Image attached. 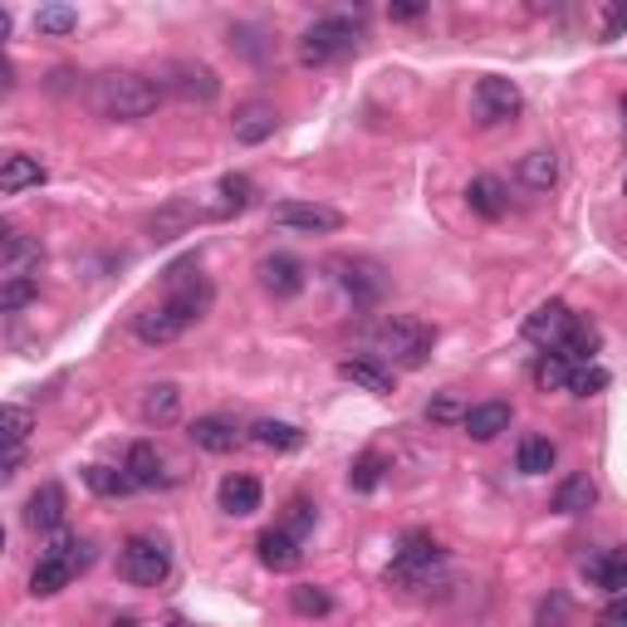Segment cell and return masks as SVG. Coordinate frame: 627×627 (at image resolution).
I'll return each mask as SVG.
<instances>
[{
	"mask_svg": "<svg viewBox=\"0 0 627 627\" xmlns=\"http://www.w3.org/2000/svg\"><path fill=\"white\" fill-rule=\"evenodd\" d=\"M88 103H94V113L108 118V123H137V118L157 113L162 88H157V78L133 74V69H108V74H98L94 84H88Z\"/></svg>",
	"mask_w": 627,
	"mask_h": 627,
	"instance_id": "obj_1",
	"label": "cell"
},
{
	"mask_svg": "<svg viewBox=\"0 0 627 627\" xmlns=\"http://www.w3.org/2000/svg\"><path fill=\"white\" fill-rule=\"evenodd\" d=\"M372 343H378V353H388L397 368H421V362L431 358V348H437V329L411 319V314H388V319L378 323V333H372Z\"/></svg>",
	"mask_w": 627,
	"mask_h": 627,
	"instance_id": "obj_2",
	"label": "cell"
},
{
	"mask_svg": "<svg viewBox=\"0 0 627 627\" xmlns=\"http://www.w3.org/2000/svg\"><path fill=\"white\" fill-rule=\"evenodd\" d=\"M362 25L353 15H323L314 20L309 29L299 35V64H333V59H348L358 49Z\"/></svg>",
	"mask_w": 627,
	"mask_h": 627,
	"instance_id": "obj_3",
	"label": "cell"
},
{
	"mask_svg": "<svg viewBox=\"0 0 627 627\" xmlns=\"http://www.w3.org/2000/svg\"><path fill=\"white\" fill-rule=\"evenodd\" d=\"M441 578V544L431 534H407L397 549V558L388 564V583L392 588H431Z\"/></svg>",
	"mask_w": 627,
	"mask_h": 627,
	"instance_id": "obj_4",
	"label": "cell"
},
{
	"mask_svg": "<svg viewBox=\"0 0 627 627\" xmlns=\"http://www.w3.org/2000/svg\"><path fill=\"white\" fill-rule=\"evenodd\" d=\"M118 568H123L127 583L157 588L167 574H172V558H167V544H157V539H147V534H133L123 549H118Z\"/></svg>",
	"mask_w": 627,
	"mask_h": 627,
	"instance_id": "obj_5",
	"label": "cell"
},
{
	"mask_svg": "<svg viewBox=\"0 0 627 627\" xmlns=\"http://www.w3.org/2000/svg\"><path fill=\"white\" fill-rule=\"evenodd\" d=\"M329 270H333V280H339V290L348 294L353 304H362V309L388 294V274H382V265L362 260V255H333Z\"/></svg>",
	"mask_w": 627,
	"mask_h": 627,
	"instance_id": "obj_6",
	"label": "cell"
},
{
	"mask_svg": "<svg viewBox=\"0 0 627 627\" xmlns=\"http://www.w3.org/2000/svg\"><path fill=\"white\" fill-rule=\"evenodd\" d=\"M157 88H172L176 98H196V103H211V98L221 94V78H216L206 64H196V59H176V64H167L162 74H157Z\"/></svg>",
	"mask_w": 627,
	"mask_h": 627,
	"instance_id": "obj_7",
	"label": "cell"
},
{
	"mask_svg": "<svg viewBox=\"0 0 627 627\" xmlns=\"http://www.w3.org/2000/svg\"><path fill=\"white\" fill-rule=\"evenodd\" d=\"M274 225L294 235H333L343 225V216L319 201H280L274 206Z\"/></svg>",
	"mask_w": 627,
	"mask_h": 627,
	"instance_id": "obj_8",
	"label": "cell"
},
{
	"mask_svg": "<svg viewBox=\"0 0 627 627\" xmlns=\"http://www.w3.org/2000/svg\"><path fill=\"white\" fill-rule=\"evenodd\" d=\"M476 113H480V123H509V118L525 113V94H519L509 78L490 74L476 84Z\"/></svg>",
	"mask_w": 627,
	"mask_h": 627,
	"instance_id": "obj_9",
	"label": "cell"
},
{
	"mask_svg": "<svg viewBox=\"0 0 627 627\" xmlns=\"http://www.w3.org/2000/svg\"><path fill=\"white\" fill-rule=\"evenodd\" d=\"M0 270H5V280H39V241L35 235L5 225V235H0Z\"/></svg>",
	"mask_w": 627,
	"mask_h": 627,
	"instance_id": "obj_10",
	"label": "cell"
},
{
	"mask_svg": "<svg viewBox=\"0 0 627 627\" xmlns=\"http://www.w3.org/2000/svg\"><path fill=\"white\" fill-rule=\"evenodd\" d=\"M568 323H574V314H568L564 299H544L534 314L525 319V339L529 343H544V348H558L568 333Z\"/></svg>",
	"mask_w": 627,
	"mask_h": 627,
	"instance_id": "obj_11",
	"label": "cell"
},
{
	"mask_svg": "<svg viewBox=\"0 0 627 627\" xmlns=\"http://www.w3.org/2000/svg\"><path fill=\"white\" fill-rule=\"evenodd\" d=\"M260 284H265V294H274V299H294V294L304 290V265L294 260V255H265Z\"/></svg>",
	"mask_w": 627,
	"mask_h": 627,
	"instance_id": "obj_12",
	"label": "cell"
},
{
	"mask_svg": "<svg viewBox=\"0 0 627 627\" xmlns=\"http://www.w3.org/2000/svg\"><path fill=\"white\" fill-rule=\"evenodd\" d=\"M255 549H260V564L270 568V574H294V568L304 564L299 539L284 534V529H265V534L255 539Z\"/></svg>",
	"mask_w": 627,
	"mask_h": 627,
	"instance_id": "obj_13",
	"label": "cell"
},
{
	"mask_svg": "<svg viewBox=\"0 0 627 627\" xmlns=\"http://www.w3.org/2000/svg\"><path fill=\"white\" fill-rule=\"evenodd\" d=\"M192 329V323L182 319V314L172 309V304H157V309H143L133 319V333L143 343H172V339H182V333Z\"/></svg>",
	"mask_w": 627,
	"mask_h": 627,
	"instance_id": "obj_14",
	"label": "cell"
},
{
	"mask_svg": "<svg viewBox=\"0 0 627 627\" xmlns=\"http://www.w3.org/2000/svg\"><path fill=\"white\" fill-rule=\"evenodd\" d=\"M583 574H588V583H593V588L623 598L627 593V549H603V554H593L583 564Z\"/></svg>",
	"mask_w": 627,
	"mask_h": 627,
	"instance_id": "obj_15",
	"label": "cell"
},
{
	"mask_svg": "<svg viewBox=\"0 0 627 627\" xmlns=\"http://www.w3.org/2000/svg\"><path fill=\"white\" fill-rule=\"evenodd\" d=\"M25 525H29V529H45V534L64 525V485L45 480V485H39L35 495L25 500Z\"/></svg>",
	"mask_w": 627,
	"mask_h": 627,
	"instance_id": "obj_16",
	"label": "cell"
},
{
	"mask_svg": "<svg viewBox=\"0 0 627 627\" xmlns=\"http://www.w3.org/2000/svg\"><path fill=\"white\" fill-rule=\"evenodd\" d=\"M509 417H515L509 402H476V407H466V421H460V427H466L470 441H495L500 431H509Z\"/></svg>",
	"mask_w": 627,
	"mask_h": 627,
	"instance_id": "obj_17",
	"label": "cell"
},
{
	"mask_svg": "<svg viewBox=\"0 0 627 627\" xmlns=\"http://www.w3.org/2000/svg\"><path fill=\"white\" fill-rule=\"evenodd\" d=\"M274 123H280V113H274V103H245L241 113H235L231 133H235V143H245V147H260L265 137L274 133Z\"/></svg>",
	"mask_w": 627,
	"mask_h": 627,
	"instance_id": "obj_18",
	"label": "cell"
},
{
	"mask_svg": "<svg viewBox=\"0 0 627 627\" xmlns=\"http://www.w3.org/2000/svg\"><path fill=\"white\" fill-rule=\"evenodd\" d=\"M186 431H192V441L201 451H211V456H225V451L241 446V427H235V421H225V417H196Z\"/></svg>",
	"mask_w": 627,
	"mask_h": 627,
	"instance_id": "obj_19",
	"label": "cell"
},
{
	"mask_svg": "<svg viewBox=\"0 0 627 627\" xmlns=\"http://www.w3.org/2000/svg\"><path fill=\"white\" fill-rule=\"evenodd\" d=\"M167 460H162V451L152 446V441H133V446H127V460H123V470L127 476L137 480V490H152V485H162L167 480Z\"/></svg>",
	"mask_w": 627,
	"mask_h": 627,
	"instance_id": "obj_20",
	"label": "cell"
},
{
	"mask_svg": "<svg viewBox=\"0 0 627 627\" xmlns=\"http://www.w3.org/2000/svg\"><path fill=\"white\" fill-rule=\"evenodd\" d=\"M216 500H221L225 515L245 519V515H255V509H260V480H255V476H225L221 490H216Z\"/></svg>",
	"mask_w": 627,
	"mask_h": 627,
	"instance_id": "obj_21",
	"label": "cell"
},
{
	"mask_svg": "<svg viewBox=\"0 0 627 627\" xmlns=\"http://www.w3.org/2000/svg\"><path fill=\"white\" fill-rule=\"evenodd\" d=\"M339 378H348L353 388H362V392H378V397L397 388L392 368H382L378 358H343V362H339Z\"/></svg>",
	"mask_w": 627,
	"mask_h": 627,
	"instance_id": "obj_22",
	"label": "cell"
},
{
	"mask_svg": "<svg viewBox=\"0 0 627 627\" xmlns=\"http://www.w3.org/2000/svg\"><path fill=\"white\" fill-rule=\"evenodd\" d=\"M45 182V167H39V157L29 152H5V162H0V192L15 196L25 192V186H39Z\"/></svg>",
	"mask_w": 627,
	"mask_h": 627,
	"instance_id": "obj_23",
	"label": "cell"
},
{
	"mask_svg": "<svg viewBox=\"0 0 627 627\" xmlns=\"http://www.w3.org/2000/svg\"><path fill=\"white\" fill-rule=\"evenodd\" d=\"M466 201H470V211H476V216L500 221L505 206H509V196H505V182H500V176H476V182L466 186Z\"/></svg>",
	"mask_w": 627,
	"mask_h": 627,
	"instance_id": "obj_24",
	"label": "cell"
},
{
	"mask_svg": "<svg viewBox=\"0 0 627 627\" xmlns=\"http://www.w3.org/2000/svg\"><path fill=\"white\" fill-rule=\"evenodd\" d=\"M598 500V485L588 476H564L554 485V509L558 515H583V509H593Z\"/></svg>",
	"mask_w": 627,
	"mask_h": 627,
	"instance_id": "obj_25",
	"label": "cell"
},
{
	"mask_svg": "<svg viewBox=\"0 0 627 627\" xmlns=\"http://www.w3.org/2000/svg\"><path fill=\"white\" fill-rule=\"evenodd\" d=\"M519 182H525L529 192H549V186L558 182V157L549 152V147L525 152V157H519Z\"/></svg>",
	"mask_w": 627,
	"mask_h": 627,
	"instance_id": "obj_26",
	"label": "cell"
},
{
	"mask_svg": "<svg viewBox=\"0 0 627 627\" xmlns=\"http://www.w3.org/2000/svg\"><path fill=\"white\" fill-rule=\"evenodd\" d=\"M143 421H152V427H162V421L176 417V407H182V392H176V382H152V388H143Z\"/></svg>",
	"mask_w": 627,
	"mask_h": 627,
	"instance_id": "obj_27",
	"label": "cell"
},
{
	"mask_svg": "<svg viewBox=\"0 0 627 627\" xmlns=\"http://www.w3.org/2000/svg\"><path fill=\"white\" fill-rule=\"evenodd\" d=\"M250 441L265 451H299L304 446V431L290 427V421H274V417H260L250 427Z\"/></svg>",
	"mask_w": 627,
	"mask_h": 627,
	"instance_id": "obj_28",
	"label": "cell"
},
{
	"mask_svg": "<svg viewBox=\"0 0 627 627\" xmlns=\"http://www.w3.org/2000/svg\"><path fill=\"white\" fill-rule=\"evenodd\" d=\"M598 343H603V333H598L588 319H574V323H568V333H564V343H558V353L578 368V362H593Z\"/></svg>",
	"mask_w": 627,
	"mask_h": 627,
	"instance_id": "obj_29",
	"label": "cell"
},
{
	"mask_svg": "<svg viewBox=\"0 0 627 627\" xmlns=\"http://www.w3.org/2000/svg\"><path fill=\"white\" fill-rule=\"evenodd\" d=\"M84 485L103 500H123L137 490V480L127 476V470H113V466H84Z\"/></svg>",
	"mask_w": 627,
	"mask_h": 627,
	"instance_id": "obj_30",
	"label": "cell"
},
{
	"mask_svg": "<svg viewBox=\"0 0 627 627\" xmlns=\"http://www.w3.org/2000/svg\"><path fill=\"white\" fill-rule=\"evenodd\" d=\"M519 470H525V476H549V470H554V460H558V446L549 437H525L519 441Z\"/></svg>",
	"mask_w": 627,
	"mask_h": 627,
	"instance_id": "obj_31",
	"label": "cell"
},
{
	"mask_svg": "<svg viewBox=\"0 0 627 627\" xmlns=\"http://www.w3.org/2000/svg\"><path fill=\"white\" fill-rule=\"evenodd\" d=\"M568 378H574V362H568L558 348H554V353H544V358L534 362V382H539V388H544V392L568 388Z\"/></svg>",
	"mask_w": 627,
	"mask_h": 627,
	"instance_id": "obj_32",
	"label": "cell"
},
{
	"mask_svg": "<svg viewBox=\"0 0 627 627\" xmlns=\"http://www.w3.org/2000/svg\"><path fill=\"white\" fill-rule=\"evenodd\" d=\"M196 216H201V211H192L186 201H176V206H167V211H157L152 221H147V231H152L157 241H167V235H182L186 225L196 221Z\"/></svg>",
	"mask_w": 627,
	"mask_h": 627,
	"instance_id": "obj_33",
	"label": "cell"
},
{
	"mask_svg": "<svg viewBox=\"0 0 627 627\" xmlns=\"http://www.w3.org/2000/svg\"><path fill=\"white\" fill-rule=\"evenodd\" d=\"M290 603H294V613H304V617H329V613H333L329 588H319V583H299V588H290Z\"/></svg>",
	"mask_w": 627,
	"mask_h": 627,
	"instance_id": "obj_34",
	"label": "cell"
},
{
	"mask_svg": "<svg viewBox=\"0 0 627 627\" xmlns=\"http://www.w3.org/2000/svg\"><path fill=\"white\" fill-rule=\"evenodd\" d=\"M250 201H255V182H250V176H241V172L221 176V211H216V216L245 211V206H250Z\"/></svg>",
	"mask_w": 627,
	"mask_h": 627,
	"instance_id": "obj_35",
	"label": "cell"
},
{
	"mask_svg": "<svg viewBox=\"0 0 627 627\" xmlns=\"http://www.w3.org/2000/svg\"><path fill=\"white\" fill-rule=\"evenodd\" d=\"M35 29L39 35H69V29H78V10L74 5H39L35 10Z\"/></svg>",
	"mask_w": 627,
	"mask_h": 627,
	"instance_id": "obj_36",
	"label": "cell"
},
{
	"mask_svg": "<svg viewBox=\"0 0 627 627\" xmlns=\"http://www.w3.org/2000/svg\"><path fill=\"white\" fill-rule=\"evenodd\" d=\"M314 519H319V509H314L304 495H294L290 505H284V515H280V529L299 539V534H309V529H314Z\"/></svg>",
	"mask_w": 627,
	"mask_h": 627,
	"instance_id": "obj_37",
	"label": "cell"
},
{
	"mask_svg": "<svg viewBox=\"0 0 627 627\" xmlns=\"http://www.w3.org/2000/svg\"><path fill=\"white\" fill-rule=\"evenodd\" d=\"M607 388V368H598V362H578L574 378H568V392L574 397H593V392Z\"/></svg>",
	"mask_w": 627,
	"mask_h": 627,
	"instance_id": "obj_38",
	"label": "cell"
},
{
	"mask_svg": "<svg viewBox=\"0 0 627 627\" xmlns=\"http://www.w3.org/2000/svg\"><path fill=\"white\" fill-rule=\"evenodd\" d=\"M35 299H39V280H5L0 284V309L5 314L25 309V304H35Z\"/></svg>",
	"mask_w": 627,
	"mask_h": 627,
	"instance_id": "obj_39",
	"label": "cell"
},
{
	"mask_svg": "<svg viewBox=\"0 0 627 627\" xmlns=\"http://www.w3.org/2000/svg\"><path fill=\"white\" fill-rule=\"evenodd\" d=\"M29 427H35V417H29L25 407H15V402H10V407H5V441H10V446H25Z\"/></svg>",
	"mask_w": 627,
	"mask_h": 627,
	"instance_id": "obj_40",
	"label": "cell"
},
{
	"mask_svg": "<svg viewBox=\"0 0 627 627\" xmlns=\"http://www.w3.org/2000/svg\"><path fill=\"white\" fill-rule=\"evenodd\" d=\"M534 623H539V627H564V623H568V598H564V593H549L544 603H539Z\"/></svg>",
	"mask_w": 627,
	"mask_h": 627,
	"instance_id": "obj_41",
	"label": "cell"
},
{
	"mask_svg": "<svg viewBox=\"0 0 627 627\" xmlns=\"http://www.w3.org/2000/svg\"><path fill=\"white\" fill-rule=\"evenodd\" d=\"M382 480V460L378 456H358V466L348 470V485L353 490H372Z\"/></svg>",
	"mask_w": 627,
	"mask_h": 627,
	"instance_id": "obj_42",
	"label": "cell"
},
{
	"mask_svg": "<svg viewBox=\"0 0 627 627\" xmlns=\"http://www.w3.org/2000/svg\"><path fill=\"white\" fill-rule=\"evenodd\" d=\"M427 417H431V421H441V427H446V421H466V407H460V402H456V397H451V392H446V397L427 402Z\"/></svg>",
	"mask_w": 627,
	"mask_h": 627,
	"instance_id": "obj_43",
	"label": "cell"
},
{
	"mask_svg": "<svg viewBox=\"0 0 627 627\" xmlns=\"http://www.w3.org/2000/svg\"><path fill=\"white\" fill-rule=\"evenodd\" d=\"M627 35V0L603 10V39H623Z\"/></svg>",
	"mask_w": 627,
	"mask_h": 627,
	"instance_id": "obj_44",
	"label": "cell"
},
{
	"mask_svg": "<svg viewBox=\"0 0 627 627\" xmlns=\"http://www.w3.org/2000/svg\"><path fill=\"white\" fill-rule=\"evenodd\" d=\"M598 627H627V593L623 598H613V603L598 613Z\"/></svg>",
	"mask_w": 627,
	"mask_h": 627,
	"instance_id": "obj_45",
	"label": "cell"
},
{
	"mask_svg": "<svg viewBox=\"0 0 627 627\" xmlns=\"http://www.w3.org/2000/svg\"><path fill=\"white\" fill-rule=\"evenodd\" d=\"M25 470V446H10V456H5V476H20Z\"/></svg>",
	"mask_w": 627,
	"mask_h": 627,
	"instance_id": "obj_46",
	"label": "cell"
},
{
	"mask_svg": "<svg viewBox=\"0 0 627 627\" xmlns=\"http://www.w3.org/2000/svg\"><path fill=\"white\" fill-rule=\"evenodd\" d=\"M388 15H392V20H417V15H421V5H411V0H407V5H392Z\"/></svg>",
	"mask_w": 627,
	"mask_h": 627,
	"instance_id": "obj_47",
	"label": "cell"
},
{
	"mask_svg": "<svg viewBox=\"0 0 627 627\" xmlns=\"http://www.w3.org/2000/svg\"><path fill=\"white\" fill-rule=\"evenodd\" d=\"M623 133H627V103H623Z\"/></svg>",
	"mask_w": 627,
	"mask_h": 627,
	"instance_id": "obj_48",
	"label": "cell"
},
{
	"mask_svg": "<svg viewBox=\"0 0 627 627\" xmlns=\"http://www.w3.org/2000/svg\"><path fill=\"white\" fill-rule=\"evenodd\" d=\"M623 192H627V182H623Z\"/></svg>",
	"mask_w": 627,
	"mask_h": 627,
	"instance_id": "obj_49",
	"label": "cell"
}]
</instances>
